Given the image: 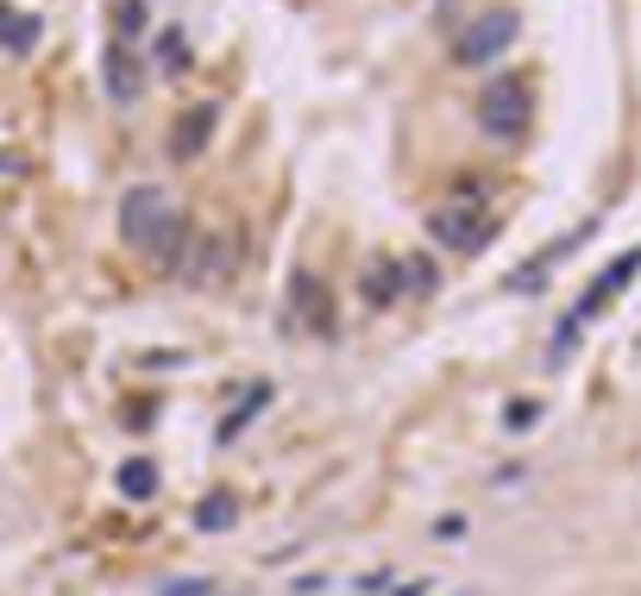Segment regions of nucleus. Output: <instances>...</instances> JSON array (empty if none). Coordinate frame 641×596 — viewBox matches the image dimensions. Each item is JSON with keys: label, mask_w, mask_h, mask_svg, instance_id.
Masks as SVG:
<instances>
[{"label": "nucleus", "mask_w": 641, "mask_h": 596, "mask_svg": "<svg viewBox=\"0 0 641 596\" xmlns=\"http://www.w3.org/2000/svg\"><path fill=\"white\" fill-rule=\"evenodd\" d=\"M102 82H107V100H114V107H132V100H139V88H145V70H139V45H127V38H107Z\"/></svg>", "instance_id": "nucleus-8"}, {"label": "nucleus", "mask_w": 641, "mask_h": 596, "mask_svg": "<svg viewBox=\"0 0 641 596\" xmlns=\"http://www.w3.org/2000/svg\"><path fill=\"white\" fill-rule=\"evenodd\" d=\"M515 32H522V13L515 7H490V13H478L472 25L453 32V63L460 70H485V63H497L515 45Z\"/></svg>", "instance_id": "nucleus-4"}, {"label": "nucleus", "mask_w": 641, "mask_h": 596, "mask_svg": "<svg viewBox=\"0 0 641 596\" xmlns=\"http://www.w3.org/2000/svg\"><path fill=\"white\" fill-rule=\"evenodd\" d=\"M636 276H641V246H629L622 258H610V264H604V276H597V283L585 289V301L572 308V321L591 326V321H597V314H604V308H610L616 296H622V289H629V283H636Z\"/></svg>", "instance_id": "nucleus-7"}, {"label": "nucleus", "mask_w": 641, "mask_h": 596, "mask_svg": "<svg viewBox=\"0 0 641 596\" xmlns=\"http://www.w3.org/2000/svg\"><path fill=\"white\" fill-rule=\"evenodd\" d=\"M233 522H239V497H227V490H214V497L195 502V527H202V534H221V527H233Z\"/></svg>", "instance_id": "nucleus-15"}, {"label": "nucleus", "mask_w": 641, "mask_h": 596, "mask_svg": "<svg viewBox=\"0 0 641 596\" xmlns=\"http://www.w3.org/2000/svg\"><path fill=\"white\" fill-rule=\"evenodd\" d=\"M334 321H340V301L328 289V276H314L308 264L289 271L283 283V326L302 333V339H334Z\"/></svg>", "instance_id": "nucleus-2"}, {"label": "nucleus", "mask_w": 641, "mask_h": 596, "mask_svg": "<svg viewBox=\"0 0 641 596\" xmlns=\"http://www.w3.org/2000/svg\"><path fill=\"white\" fill-rule=\"evenodd\" d=\"M227 264H233V239H221V233H207V239H195V246L182 251V264L177 271L189 276V283H221V276H227Z\"/></svg>", "instance_id": "nucleus-10"}, {"label": "nucleus", "mask_w": 641, "mask_h": 596, "mask_svg": "<svg viewBox=\"0 0 641 596\" xmlns=\"http://www.w3.org/2000/svg\"><path fill=\"white\" fill-rule=\"evenodd\" d=\"M535 415H541V402H515V408H510V427H529Z\"/></svg>", "instance_id": "nucleus-20"}, {"label": "nucleus", "mask_w": 641, "mask_h": 596, "mask_svg": "<svg viewBox=\"0 0 641 596\" xmlns=\"http://www.w3.org/2000/svg\"><path fill=\"white\" fill-rule=\"evenodd\" d=\"M214 120H221V107H214V100H202L195 114H182L177 132H170V157H177V164L202 157V151H207V132H214Z\"/></svg>", "instance_id": "nucleus-11"}, {"label": "nucleus", "mask_w": 641, "mask_h": 596, "mask_svg": "<svg viewBox=\"0 0 641 596\" xmlns=\"http://www.w3.org/2000/svg\"><path fill=\"white\" fill-rule=\"evenodd\" d=\"M152 596H221V584H214L207 572H189V577H164Z\"/></svg>", "instance_id": "nucleus-18"}, {"label": "nucleus", "mask_w": 641, "mask_h": 596, "mask_svg": "<svg viewBox=\"0 0 641 596\" xmlns=\"http://www.w3.org/2000/svg\"><path fill=\"white\" fill-rule=\"evenodd\" d=\"M428 239L435 246H447V251H485V239H490V220H485V207H478V195L472 189H460V195L447 201V207H435L428 214Z\"/></svg>", "instance_id": "nucleus-5"}, {"label": "nucleus", "mask_w": 641, "mask_h": 596, "mask_svg": "<svg viewBox=\"0 0 641 596\" xmlns=\"http://www.w3.org/2000/svg\"><path fill=\"white\" fill-rule=\"evenodd\" d=\"M38 32H45V25L32 20V13H13V7L0 0V50H13V57H26V50L38 45Z\"/></svg>", "instance_id": "nucleus-13"}, {"label": "nucleus", "mask_w": 641, "mask_h": 596, "mask_svg": "<svg viewBox=\"0 0 641 596\" xmlns=\"http://www.w3.org/2000/svg\"><path fill=\"white\" fill-rule=\"evenodd\" d=\"M114 484H120V497H127V502H152L157 497V465H152V458H127Z\"/></svg>", "instance_id": "nucleus-14"}, {"label": "nucleus", "mask_w": 641, "mask_h": 596, "mask_svg": "<svg viewBox=\"0 0 641 596\" xmlns=\"http://www.w3.org/2000/svg\"><path fill=\"white\" fill-rule=\"evenodd\" d=\"M403 296H409L403 258H390V251L365 258V271H359V301H365V308H390V301H403Z\"/></svg>", "instance_id": "nucleus-9"}, {"label": "nucleus", "mask_w": 641, "mask_h": 596, "mask_svg": "<svg viewBox=\"0 0 641 596\" xmlns=\"http://www.w3.org/2000/svg\"><path fill=\"white\" fill-rule=\"evenodd\" d=\"M346 596H440L447 577L440 572H403V565H378V572H359V577H340Z\"/></svg>", "instance_id": "nucleus-6"}, {"label": "nucleus", "mask_w": 641, "mask_h": 596, "mask_svg": "<svg viewBox=\"0 0 641 596\" xmlns=\"http://www.w3.org/2000/svg\"><path fill=\"white\" fill-rule=\"evenodd\" d=\"M478 126H485L497 145H522L529 126H535V95H529V82H522V75L485 82V95H478Z\"/></svg>", "instance_id": "nucleus-3"}, {"label": "nucleus", "mask_w": 641, "mask_h": 596, "mask_svg": "<svg viewBox=\"0 0 641 596\" xmlns=\"http://www.w3.org/2000/svg\"><path fill=\"white\" fill-rule=\"evenodd\" d=\"M403 276H409V296H435L440 289V271H435V258H403Z\"/></svg>", "instance_id": "nucleus-17"}, {"label": "nucleus", "mask_w": 641, "mask_h": 596, "mask_svg": "<svg viewBox=\"0 0 641 596\" xmlns=\"http://www.w3.org/2000/svg\"><path fill=\"white\" fill-rule=\"evenodd\" d=\"M264 408H271V383H252V390H246V402H233L227 415H221L214 440H221V446H233V440H239V433H246L258 415H264Z\"/></svg>", "instance_id": "nucleus-12"}, {"label": "nucleus", "mask_w": 641, "mask_h": 596, "mask_svg": "<svg viewBox=\"0 0 641 596\" xmlns=\"http://www.w3.org/2000/svg\"><path fill=\"white\" fill-rule=\"evenodd\" d=\"M321 591H340V572H308V577H289V596H321Z\"/></svg>", "instance_id": "nucleus-19"}, {"label": "nucleus", "mask_w": 641, "mask_h": 596, "mask_svg": "<svg viewBox=\"0 0 641 596\" xmlns=\"http://www.w3.org/2000/svg\"><path fill=\"white\" fill-rule=\"evenodd\" d=\"M157 70H164V75L189 70V38H182L177 25H164V32H157Z\"/></svg>", "instance_id": "nucleus-16"}, {"label": "nucleus", "mask_w": 641, "mask_h": 596, "mask_svg": "<svg viewBox=\"0 0 641 596\" xmlns=\"http://www.w3.org/2000/svg\"><path fill=\"white\" fill-rule=\"evenodd\" d=\"M120 239H127L145 264L177 271L182 251H189V220L177 214V201L164 195L157 182H139V189L120 195Z\"/></svg>", "instance_id": "nucleus-1"}]
</instances>
